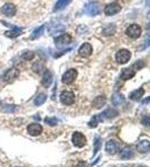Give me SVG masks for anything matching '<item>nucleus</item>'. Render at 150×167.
I'll use <instances>...</instances> for the list:
<instances>
[{
  "label": "nucleus",
  "instance_id": "nucleus-1",
  "mask_svg": "<svg viewBox=\"0 0 150 167\" xmlns=\"http://www.w3.org/2000/svg\"><path fill=\"white\" fill-rule=\"evenodd\" d=\"M19 76V70L16 69V68H9V69H7L2 75H1V79L3 81H6V83H13L18 78Z\"/></svg>",
  "mask_w": 150,
  "mask_h": 167
},
{
  "label": "nucleus",
  "instance_id": "nucleus-2",
  "mask_svg": "<svg viewBox=\"0 0 150 167\" xmlns=\"http://www.w3.org/2000/svg\"><path fill=\"white\" fill-rule=\"evenodd\" d=\"M61 103L63 105H66V106H69V105H72L74 104L75 101V95L73 91H69V90H64L61 93Z\"/></svg>",
  "mask_w": 150,
  "mask_h": 167
},
{
  "label": "nucleus",
  "instance_id": "nucleus-3",
  "mask_svg": "<svg viewBox=\"0 0 150 167\" xmlns=\"http://www.w3.org/2000/svg\"><path fill=\"white\" fill-rule=\"evenodd\" d=\"M72 143L75 147L82 148V147H84L85 144H86V138H85V136L83 135L82 133L75 132V133H73V135H72Z\"/></svg>",
  "mask_w": 150,
  "mask_h": 167
},
{
  "label": "nucleus",
  "instance_id": "nucleus-4",
  "mask_svg": "<svg viewBox=\"0 0 150 167\" xmlns=\"http://www.w3.org/2000/svg\"><path fill=\"white\" fill-rule=\"evenodd\" d=\"M131 58V52L127 49H121L117 52L115 55V59L119 64H126L129 61V59Z\"/></svg>",
  "mask_w": 150,
  "mask_h": 167
},
{
  "label": "nucleus",
  "instance_id": "nucleus-5",
  "mask_svg": "<svg viewBox=\"0 0 150 167\" xmlns=\"http://www.w3.org/2000/svg\"><path fill=\"white\" fill-rule=\"evenodd\" d=\"M17 12V8L13 3H5L1 7V13L5 15L6 17H13Z\"/></svg>",
  "mask_w": 150,
  "mask_h": 167
},
{
  "label": "nucleus",
  "instance_id": "nucleus-6",
  "mask_svg": "<svg viewBox=\"0 0 150 167\" xmlns=\"http://www.w3.org/2000/svg\"><path fill=\"white\" fill-rule=\"evenodd\" d=\"M76 77H77V71L75 69H69L62 76V81L63 84L69 85V84H72L76 79Z\"/></svg>",
  "mask_w": 150,
  "mask_h": 167
},
{
  "label": "nucleus",
  "instance_id": "nucleus-7",
  "mask_svg": "<svg viewBox=\"0 0 150 167\" xmlns=\"http://www.w3.org/2000/svg\"><path fill=\"white\" fill-rule=\"evenodd\" d=\"M42 132H43V127L42 125H39L38 123L29 124L28 127H27V133H28L30 136H38L42 134Z\"/></svg>",
  "mask_w": 150,
  "mask_h": 167
},
{
  "label": "nucleus",
  "instance_id": "nucleus-8",
  "mask_svg": "<svg viewBox=\"0 0 150 167\" xmlns=\"http://www.w3.org/2000/svg\"><path fill=\"white\" fill-rule=\"evenodd\" d=\"M105 151H108V154L114 155L120 151V144L115 140H109L105 144Z\"/></svg>",
  "mask_w": 150,
  "mask_h": 167
},
{
  "label": "nucleus",
  "instance_id": "nucleus-9",
  "mask_svg": "<svg viewBox=\"0 0 150 167\" xmlns=\"http://www.w3.org/2000/svg\"><path fill=\"white\" fill-rule=\"evenodd\" d=\"M120 10H121L120 3L119 2H112V3H110V5H108V6L105 7L104 12H105V15H108V16H112V15L118 13Z\"/></svg>",
  "mask_w": 150,
  "mask_h": 167
},
{
  "label": "nucleus",
  "instance_id": "nucleus-10",
  "mask_svg": "<svg viewBox=\"0 0 150 167\" xmlns=\"http://www.w3.org/2000/svg\"><path fill=\"white\" fill-rule=\"evenodd\" d=\"M141 28L140 26H138V25H131L129 28L127 29V35L130 37V38H138V37H140L141 35Z\"/></svg>",
  "mask_w": 150,
  "mask_h": 167
},
{
  "label": "nucleus",
  "instance_id": "nucleus-11",
  "mask_svg": "<svg viewBox=\"0 0 150 167\" xmlns=\"http://www.w3.org/2000/svg\"><path fill=\"white\" fill-rule=\"evenodd\" d=\"M54 41H55L56 46L61 47V46L69 45V42L72 41V37L69 35H67V34H65V35H61L58 36V37H56V38L54 39Z\"/></svg>",
  "mask_w": 150,
  "mask_h": 167
},
{
  "label": "nucleus",
  "instance_id": "nucleus-12",
  "mask_svg": "<svg viewBox=\"0 0 150 167\" xmlns=\"http://www.w3.org/2000/svg\"><path fill=\"white\" fill-rule=\"evenodd\" d=\"M84 12L88 16H96L100 12V7L98 3H90L84 8Z\"/></svg>",
  "mask_w": 150,
  "mask_h": 167
},
{
  "label": "nucleus",
  "instance_id": "nucleus-13",
  "mask_svg": "<svg viewBox=\"0 0 150 167\" xmlns=\"http://www.w3.org/2000/svg\"><path fill=\"white\" fill-rule=\"evenodd\" d=\"M53 83V75L49 70H44V75H43L42 85L45 88H48Z\"/></svg>",
  "mask_w": 150,
  "mask_h": 167
},
{
  "label": "nucleus",
  "instance_id": "nucleus-14",
  "mask_svg": "<svg viewBox=\"0 0 150 167\" xmlns=\"http://www.w3.org/2000/svg\"><path fill=\"white\" fill-rule=\"evenodd\" d=\"M78 54H80V56H82V57H88V56H91L92 46L90 45V44H88V42L83 44V45L80 47V49H78Z\"/></svg>",
  "mask_w": 150,
  "mask_h": 167
},
{
  "label": "nucleus",
  "instance_id": "nucleus-15",
  "mask_svg": "<svg viewBox=\"0 0 150 167\" xmlns=\"http://www.w3.org/2000/svg\"><path fill=\"white\" fill-rule=\"evenodd\" d=\"M134 75H136V70H134L133 67L126 68V69L122 70V73H121V75H120V77H121L122 80H129V79H131V78L133 77Z\"/></svg>",
  "mask_w": 150,
  "mask_h": 167
},
{
  "label": "nucleus",
  "instance_id": "nucleus-16",
  "mask_svg": "<svg viewBox=\"0 0 150 167\" xmlns=\"http://www.w3.org/2000/svg\"><path fill=\"white\" fill-rule=\"evenodd\" d=\"M118 114H119V112H118L115 109H113V108H108V109H105L102 114H100V116H101L102 119L104 120V119L115 118L118 116Z\"/></svg>",
  "mask_w": 150,
  "mask_h": 167
},
{
  "label": "nucleus",
  "instance_id": "nucleus-17",
  "mask_svg": "<svg viewBox=\"0 0 150 167\" xmlns=\"http://www.w3.org/2000/svg\"><path fill=\"white\" fill-rule=\"evenodd\" d=\"M119 156H120L121 159H131L134 156V153L131 148L126 147L119 153Z\"/></svg>",
  "mask_w": 150,
  "mask_h": 167
},
{
  "label": "nucleus",
  "instance_id": "nucleus-18",
  "mask_svg": "<svg viewBox=\"0 0 150 167\" xmlns=\"http://www.w3.org/2000/svg\"><path fill=\"white\" fill-rule=\"evenodd\" d=\"M21 32H23L21 28H18L16 26H11V30L5 32V36L9 37V38H15V37H18V36L21 35Z\"/></svg>",
  "mask_w": 150,
  "mask_h": 167
},
{
  "label": "nucleus",
  "instance_id": "nucleus-19",
  "mask_svg": "<svg viewBox=\"0 0 150 167\" xmlns=\"http://www.w3.org/2000/svg\"><path fill=\"white\" fill-rule=\"evenodd\" d=\"M111 101L114 106H120V105H122L124 103V96L120 93L114 94L113 96L111 97Z\"/></svg>",
  "mask_w": 150,
  "mask_h": 167
},
{
  "label": "nucleus",
  "instance_id": "nucleus-20",
  "mask_svg": "<svg viewBox=\"0 0 150 167\" xmlns=\"http://www.w3.org/2000/svg\"><path fill=\"white\" fill-rule=\"evenodd\" d=\"M138 151L140 153H148L150 151V141L149 140H141L139 144L137 145Z\"/></svg>",
  "mask_w": 150,
  "mask_h": 167
},
{
  "label": "nucleus",
  "instance_id": "nucleus-21",
  "mask_svg": "<svg viewBox=\"0 0 150 167\" xmlns=\"http://www.w3.org/2000/svg\"><path fill=\"white\" fill-rule=\"evenodd\" d=\"M105 103H107V99H105L104 96H98L93 100V107L100 109V108H102V107L104 106Z\"/></svg>",
  "mask_w": 150,
  "mask_h": 167
},
{
  "label": "nucleus",
  "instance_id": "nucleus-22",
  "mask_svg": "<svg viewBox=\"0 0 150 167\" xmlns=\"http://www.w3.org/2000/svg\"><path fill=\"white\" fill-rule=\"evenodd\" d=\"M144 90L142 89V88H139V89L132 91V93L130 94L129 98H130L131 100H139L141 97L144 96Z\"/></svg>",
  "mask_w": 150,
  "mask_h": 167
},
{
  "label": "nucleus",
  "instance_id": "nucleus-23",
  "mask_svg": "<svg viewBox=\"0 0 150 167\" xmlns=\"http://www.w3.org/2000/svg\"><path fill=\"white\" fill-rule=\"evenodd\" d=\"M46 99H47V95L46 94H38L36 96V98L34 99V104L36 106H40V105H43V104L45 103Z\"/></svg>",
  "mask_w": 150,
  "mask_h": 167
},
{
  "label": "nucleus",
  "instance_id": "nucleus-24",
  "mask_svg": "<svg viewBox=\"0 0 150 167\" xmlns=\"http://www.w3.org/2000/svg\"><path fill=\"white\" fill-rule=\"evenodd\" d=\"M103 122V119H102V117L100 115H95L93 116V118L88 122V127H91V128H94V127H96V126L99 125V123Z\"/></svg>",
  "mask_w": 150,
  "mask_h": 167
},
{
  "label": "nucleus",
  "instance_id": "nucleus-25",
  "mask_svg": "<svg viewBox=\"0 0 150 167\" xmlns=\"http://www.w3.org/2000/svg\"><path fill=\"white\" fill-rule=\"evenodd\" d=\"M101 137L99 135H95L94 137V149H93V156L98 154V151H100V147H101Z\"/></svg>",
  "mask_w": 150,
  "mask_h": 167
},
{
  "label": "nucleus",
  "instance_id": "nucleus-26",
  "mask_svg": "<svg viewBox=\"0 0 150 167\" xmlns=\"http://www.w3.org/2000/svg\"><path fill=\"white\" fill-rule=\"evenodd\" d=\"M115 32V26L114 25H109L102 30V35L103 36H111Z\"/></svg>",
  "mask_w": 150,
  "mask_h": 167
},
{
  "label": "nucleus",
  "instance_id": "nucleus-27",
  "mask_svg": "<svg viewBox=\"0 0 150 167\" xmlns=\"http://www.w3.org/2000/svg\"><path fill=\"white\" fill-rule=\"evenodd\" d=\"M72 0H58L57 1V3L55 5V8H54V10L55 11H57V10H61L63 9V8H65L67 5H69V2H71Z\"/></svg>",
  "mask_w": 150,
  "mask_h": 167
},
{
  "label": "nucleus",
  "instance_id": "nucleus-28",
  "mask_svg": "<svg viewBox=\"0 0 150 167\" xmlns=\"http://www.w3.org/2000/svg\"><path fill=\"white\" fill-rule=\"evenodd\" d=\"M33 70L35 71V73H37V74L42 73V71H44V70H45L44 64H43V62H40V61H37V62H35V64L33 65Z\"/></svg>",
  "mask_w": 150,
  "mask_h": 167
},
{
  "label": "nucleus",
  "instance_id": "nucleus-29",
  "mask_svg": "<svg viewBox=\"0 0 150 167\" xmlns=\"http://www.w3.org/2000/svg\"><path fill=\"white\" fill-rule=\"evenodd\" d=\"M44 122H45V124H47L49 126H56L58 124V119L56 118V117H46L44 119Z\"/></svg>",
  "mask_w": 150,
  "mask_h": 167
},
{
  "label": "nucleus",
  "instance_id": "nucleus-30",
  "mask_svg": "<svg viewBox=\"0 0 150 167\" xmlns=\"http://www.w3.org/2000/svg\"><path fill=\"white\" fill-rule=\"evenodd\" d=\"M44 29H45V26H42L39 27V28H37L35 31L32 34V36H30V39H35V38H38L39 36L43 35V32H44Z\"/></svg>",
  "mask_w": 150,
  "mask_h": 167
},
{
  "label": "nucleus",
  "instance_id": "nucleus-31",
  "mask_svg": "<svg viewBox=\"0 0 150 167\" xmlns=\"http://www.w3.org/2000/svg\"><path fill=\"white\" fill-rule=\"evenodd\" d=\"M3 112H15L17 110V106L15 105H5V106L1 108Z\"/></svg>",
  "mask_w": 150,
  "mask_h": 167
},
{
  "label": "nucleus",
  "instance_id": "nucleus-32",
  "mask_svg": "<svg viewBox=\"0 0 150 167\" xmlns=\"http://www.w3.org/2000/svg\"><path fill=\"white\" fill-rule=\"evenodd\" d=\"M34 57H35V52H25L23 54V59H25V60L29 61V60H33Z\"/></svg>",
  "mask_w": 150,
  "mask_h": 167
},
{
  "label": "nucleus",
  "instance_id": "nucleus-33",
  "mask_svg": "<svg viewBox=\"0 0 150 167\" xmlns=\"http://www.w3.org/2000/svg\"><path fill=\"white\" fill-rule=\"evenodd\" d=\"M141 124L144 126H150V115L144 116V118L141 119Z\"/></svg>",
  "mask_w": 150,
  "mask_h": 167
},
{
  "label": "nucleus",
  "instance_id": "nucleus-34",
  "mask_svg": "<svg viewBox=\"0 0 150 167\" xmlns=\"http://www.w3.org/2000/svg\"><path fill=\"white\" fill-rule=\"evenodd\" d=\"M150 46V36H147V38L144 39V41L142 42V46L140 47V49H144Z\"/></svg>",
  "mask_w": 150,
  "mask_h": 167
},
{
  "label": "nucleus",
  "instance_id": "nucleus-35",
  "mask_svg": "<svg viewBox=\"0 0 150 167\" xmlns=\"http://www.w3.org/2000/svg\"><path fill=\"white\" fill-rule=\"evenodd\" d=\"M142 103H144V105H146V104H149V103H150V96H149V97H148L147 99H144V101H142Z\"/></svg>",
  "mask_w": 150,
  "mask_h": 167
},
{
  "label": "nucleus",
  "instance_id": "nucleus-36",
  "mask_svg": "<svg viewBox=\"0 0 150 167\" xmlns=\"http://www.w3.org/2000/svg\"><path fill=\"white\" fill-rule=\"evenodd\" d=\"M33 118H34V119H37V120H39V119H40V118L38 117V115H35V116L33 117Z\"/></svg>",
  "mask_w": 150,
  "mask_h": 167
},
{
  "label": "nucleus",
  "instance_id": "nucleus-37",
  "mask_svg": "<svg viewBox=\"0 0 150 167\" xmlns=\"http://www.w3.org/2000/svg\"><path fill=\"white\" fill-rule=\"evenodd\" d=\"M147 29H148V30H150V23H149V25H148V27H147Z\"/></svg>",
  "mask_w": 150,
  "mask_h": 167
},
{
  "label": "nucleus",
  "instance_id": "nucleus-38",
  "mask_svg": "<svg viewBox=\"0 0 150 167\" xmlns=\"http://www.w3.org/2000/svg\"><path fill=\"white\" fill-rule=\"evenodd\" d=\"M137 167H146V166H144V165H139V166H137Z\"/></svg>",
  "mask_w": 150,
  "mask_h": 167
}]
</instances>
